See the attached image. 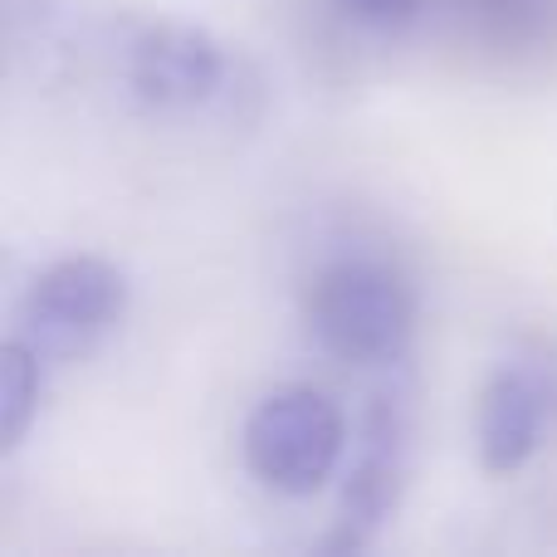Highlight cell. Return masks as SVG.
I'll return each mask as SVG.
<instances>
[{"label":"cell","instance_id":"obj_6","mask_svg":"<svg viewBox=\"0 0 557 557\" xmlns=\"http://www.w3.org/2000/svg\"><path fill=\"white\" fill-rule=\"evenodd\" d=\"M123 78L152 113H196L231 88V49L186 20H147L123 49Z\"/></svg>","mask_w":557,"mask_h":557},{"label":"cell","instance_id":"obj_4","mask_svg":"<svg viewBox=\"0 0 557 557\" xmlns=\"http://www.w3.org/2000/svg\"><path fill=\"white\" fill-rule=\"evenodd\" d=\"M557 431V343L533 337L513 347L474 406V450L484 474H519Z\"/></svg>","mask_w":557,"mask_h":557},{"label":"cell","instance_id":"obj_3","mask_svg":"<svg viewBox=\"0 0 557 557\" xmlns=\"http://www.w3.org/2000/svg\"><path fill=\"white\" fill-rule=\"evenodd\" d=\"M127 313V274L103 255H64L29 278L15 333L45 362L88 357Z\"/></svg>","mask_w":557,"mask_h":557},{"label":"cell","instance_id":"obj_9","mask_svg":"<svg viewBox=\"0 0 557 557\" xmlns=\"http://www.w3.org/2000/svg\"><path fill=\"white\" fill-rule=\"evenodd\" d=\"M347 20L357 25H372V29H401L411 25L416 15L425 10V0H333Z\"/></svg>","mask_w":557,"mask_h":557},{"label":"cell","instance_id":"obj_1","mask_svg":"<svg viewBox=\"0 0 557 557\" xmlns=\"http://www.w3.org/2000/svg\"><path fill=\"white\" fill-rule=\"evenodd\" d=\"M313 343L347 367H396L411 347L416 294L382 260H333L304 298Z\"/></svg>","mask_w":557,"mask_h":557},{"label":"cell","instance_id":"obj_5","mask_svg":"<svg viewBox=\"0 0 557 557\" xmlns=\"http://www.w3.org/2000/svg\"><path fill=\"white\" fill-rule=\"evenodd\" d=\"M411 470V401L401 386H376L357 425V455L343 474L333 553H362L386 519L396 513Z\"/></svg>","mask_w":557,"mask_h":557},{"label":"cell","instance_id":"obj_8","mask_svg":"<svg viewBox=\"0 0 557 557\" xmlns=\"http://www.w3.org/2000/svg\"><path fill=\"white\" fill-rule=\"evenodd\" d=\"M465 5L474 35L504 54L539 49L557 35V0H465Z\"/></svg>","mask_w":557,"mask_h":557},{"label":"cell","instance_id":"obj_2","mask_svg":"<svg viewBox=\"0 0 557 557\" xmlns=\"http://www.w3.org/2000/svg\"><path fill=\"white\" fill-rule=\"evenodd\" d=\"M240 450L250 474L270 494L308 499L337 474L347 450V416L318 386H274L240 431Z\"/></svg>","mask_w":557,"mask_h":557},{"label":"cell","instance_id":"obj_7","mask_svg":"<svg viewBox=\"0 0 557 557\" xmlns=\"http://www.w3.org/2000/svg\"><path fill=\"white\" fill-rule=\"evenodd\" d=\"M45 357L10 333L0 343V455H15L25 445L29 425L39 421V401H45Z\"/></svg>","mask_w":557,"mask_h":557}]
</instances>
